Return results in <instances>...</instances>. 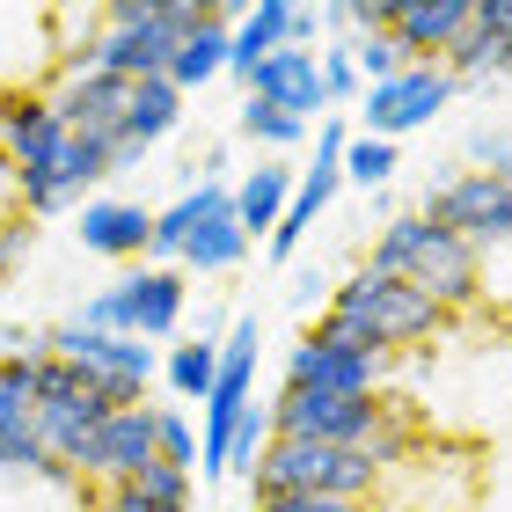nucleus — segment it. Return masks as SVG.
<instances>
[{
  "label": "nucleus",
  "mask_w": 512,
  "mask_h": 512,
  "mask_svg": "<svg viewBox=\"0 0 512 512\" xmlns=\"http://www.w3.org/2000/svg\"><path fill=\"white\" fill-rule=\"evenodd\" d=\"M388 374L395 359L359 344L352 330L315 315V330L286 352V388H315V395H388Z\"/></svg>",
  "instance_id": "5"
},
{
  "label": "nucleus",
  "mask_w": 512,
  "mask_h": 512,
  "mask_svg": "<svg viewBox=\"0 0 512 512\" xmlns=\"http://www.w3.org/2000/svg\"><path fill=\"white\" fill-rule=\"evenodd\" d=\"M454 88H461V81L447 74V66H403V74H395V81L366 88L352 118H359V132H366V139H388V147H395V139H403V132L432 125L439 110L454 103Z\"/></svg>",
  "instance_id": "9"
},
{
  "label": "nucleus",
  "mask_w": 512,
  "mask_h": 512,
  "mask_svg": "<svg viewBox=\"0 0 512 512\" xmlns=\"http://www.w3.org/2000/svg\"><path fill=\"white\" fill-rule=\"evenodd\" d=\"M469 161L483 176H505L512 183V132H498V125H483L476 139H469Z\"/></svg>",
  "instance_id": "30"
},
{
  "label": "nucleus",
  "mask_w": 512,
  "mask_h": 512,
  "mask_svg": "<svg viewBox=\"0 0 512 512\" xmlns=\"http://www.w3.org/2000/svg\"><path fill=\"white\" fill-rule=\"evenodd\" d=\"M322 30H330V22H322V8H293V52H315V44H322Z\"/></svg>",
  "instance_id": "33"
},
{
  "label": "nucleus",
  "mask_w": 512,
  "mask_h": 512,
  "mask_svg": "<svg viewBox=\"0 0 512 512\" xmlns=\"http://www.w3.org/2000/svg\"><path fill=\"white\" fill-rule=\"evenodd\" d=\"M476 264H483V308L512 315V235L491 242V249H476Z\"/></svg>",
  "instance_id": "28"
},
{
  "label": "nucleus",
  "mask_w": 512,
  "mask_h": 512,
  "mask_svg": "<svg viewBox=\"0 0 512 512\" xmlns=\"http://www.w3.org/2000/svg\"><path fill=\"white\" fill-rule=\"evenodd\" d=\"M249 96L256 103H278V110H293L300 125H322L330 118V88H322V52H278L271 66H256V81H249Z\"/></svg>",
  "instance_id": "14"
},
{
  "label": "nucleus",
  "mask_w": 512,
  "mask_h": 512,
  "mask_svg": "<svg viewBox=\"0 0 512 512\" xmlns=\"http://www.w3.org/2000/svg\"><path fill=\"white\" fill-rule=\"evenodd\" d=\"M366 271L403 278V286L432 293L447 315L483 308V264H476V249L461 242V235H447V227H432L425 213H388L381 235H374V249H366Z\"/></svg>",
  "instance_id": "1"
},
{
  "label": "nucleus",
  "mask_w": 512,
  "mask_h": 512,
  "mask_svg": "<svg viewBox=\"0 0 512 512\" xmlns=\"http://www.w3.org/2000/svg\"><path fill=\"white\" fill-rule=\"evenodd\" d=\"M74 242L88 256H118V264H139L154 242V213L139 198H88L81 220H74Z\"/></svg>",
  "instance_id": "15"
},
{
  "label": "nucleus",
  "mask_w": 512,
  "mask_h": 512,
  "mask_svg": "<svg viewBox=\"0 0 512 512\" xmlns=\"http://www.w3.org/2000/svg\"><path fill=\"white\" fill-rule=\"evenodd\" d=\"M264 447H271V403H256V395H249V410L235 417V439H227V476L249 483V469L264 461Z\"/></svg>",
  "instance_id": "24"
},
{
  "label": "nucleus",
  "mask_w": 512,
  "mask_h": 512,
  "mask_svg": "<svg viewBox=\"0 0 512 512\" xmlns=\"http://www.w3.org/2000/svg\"><path fill=\"white\" fill-rule=\"evenodd\" d=\"M395 176V147L388 139H366V132H352V147H344V183H388Z\"/></svg>",
  "instance_id": "27"
},
{
  "label": "nucleus",
  "mask_w": 512,
  "mask_h": 512,
  "mask_svg": "<svg viewBox=\"0 0 512 512\" xmlns=\"http://www.w3.org/2000/svg\"><path fill=\"white\" fill-rule=\"evenodd\" d=\"M322 322H337V330H352L359 344H374V352H417V344L447 337V308H439L432 293L403 286V278H381V271H352L344 286L330 293V308H322Z\"/></svg>",
  "instance_id": "2"
},
{
  "label": "nucleus",
  "mask_w": 512,
  "mask_h": 512,
  "mask_svg": "<svg viewBox=\"0 0 512 512\" xmlns=\"http://www.w3.org/2000/svg\"><path fill=\"white\" fill-rule=\"evenodd\" d=\"M425 220L461 235L469 249H491L512 235V183L505 176H483V169H461L447 183H432L425 191Z\"/></svg>",
  "instance_id": "8"
},
{
  "label": "nucleus",
  "mask_w": 512,
  "mask_h": 512,
  "mask_svg": "<svg viewBox=\"0 0 512 512\" xmlns=\"http://www.w3.org/2000/svg\"><path fill=\"white\" fill-rule=\"evenodd\" d=\"M154 461L198 476V425H191V410H183V403H154Z\"/></svg>",
  "instance_id": "22"
},
{
  "label": "nucleus",
  "mask_w": 512,
  "mask_h": 512,
  "mask_svg": "<svg viewBox=\"0 0 512 512\" xmlns=\"http://www.w3.org/2000/svg\"><path fill=\"white\" fill-rule=\"evenodd\" d=\"M183 308H191V278L169 271V264H132L118 271L103 293H88L81 300V330H110V337H139V344H154V337H176V322Z\"/></svg>",
  "instance_id": "4"
},
{
  "label": "nucleus",
  "mask_w": 512,
  "mask_h": 512,
  "mask_svg": "<svg viewBox=\"0 0 512 512\" xmlns=\"http://www.w3.org/2000/svg\"><path fill=\"white\" fill-rule=\"evenodd\" d=\"M96 512H161V505H147V498H132L125 483H118V491H103V498H96Z\"/></svg>",
  "instance_id": "36"
},
{
  "label": "nucleus",
  "mask_w": 512,
  "mask_h": 512,
  "mask_svg": "<svg viewBox=\"0 0 512 512\" xmlns=\"http://www.w3.org/2000/svg\"><path fill=\"white\" fill-rule=\"evenodd\" d=\"M469 15H476V0H388V37L403 44L410 66H447Z\"/></svg>",
  "instance_id": "12"
},
{
  "label": "nucleus",
  "mask_w": 512,
  "mask_h": 512,
  "mask_svg": "<svg viewBox=\"0 0 512 512\" xmlns=\"http://www.w3.org/2000/svg\"><path fill=\"white\" fill-rule=\"evenodd\" d=\"M161 374H169V388L183 395V403H205V395H213V381H220V344H205V337H191V344H169Z\"/></svg>",
  "instance_id": "21"
},
{
  "label": "nucleus",
  "mask_w": 512,
  "mask_h": 512,
  "mask_svg": "<svg viewBox=\"0 0 512 512\" xmlns=\"http://www.w3.org/2000/svg\"><path fill=\"white\" fill-rule=\"evenodd\" d=\"M395 417L388 395H315V388H278L271 439H322V447H374V432Z\"/></svg>",
  "instance_id": "7"
},
{
  "label": "nucleus",
  "mask_w": 512,
  "mask_h": 512,
  "mask_svg": "<svg viewBox=\"0 0 512 512\" xmlns=\"http://www.w3.org/2000/svg\"><path fill=\"white\" fill-rule=\"evenodd\" d=\"M322 88H330V103H359V96H366L359 66H352V52H344V37L322 52Z\"/></svg>",
  "instance_id": "29"
},
{
  "label": "nucleus",
  "mask_w": 512,
  "mask_h": 512,
  "mask_svg": "<svg viewBox=\"0 0 512 512\" xmlns=\"http://www.w3.org/2000/svg\"><path fill=\"white\" fill-rule=\"evenodd\" d=\"M344 52H352V66H359V81L366 88H381V81H395V74H403V44H395L388 30H374V37H344Z\"/></svg>",
  "instance_id": "26"
},
{
  "label": "nucleus",
  "mask_w": 512,
  "mask_h": 512,
  "mask_svg": "<svg viewBox=\"0 0 512 512\" xmlns=\"http://www.w3.org/2000/svg\"><path fill=\"white\" fill-rule=\"evenodd\" d=\"M293 191H300V176L286 169V161H256V169L235 183V213H242V235L256 242V235H278V220H286V205H293Z\"/></svg>",
  "instance_id": "20"
},
{
  "label": "nucleus",
  "mask_w": 512,
  "mask_h": 512,
  "mask_svg": "<svg viewBox=\"0 0 512 512\" xmlns=\"http://www.w3.org/2000/svg\"><path fill=\"white\" fill-rule=\"evenodd\" d=\"M242 256H249V235H242L235 191H227V198L213 205V213L198 220V235L183 242V264H176V271H183V278H191V271H198V278H220V271H235Z\"/></svg>",
  "instance_id": "18"
},
{
  "label": "nucleus",
  "mask_w": 512,
  "mask_h": 512,
  "mask_svg": "<svg viewBox=\"0 0 512 512\" xmlns=\"http://www.w3.org/2000/svg\"><path fill=\"white\" fill-rule=\"evenodd\" d=\"M132 498H147L161 512H191V469H169V461H147L132 483H125Z\"/></svg>",
  "instance_id": "25"
},
{
  "label": "nucleus",
  "mask_w": 512,
  "mask_h": 512,
  "mask_svg": "<svg viewBox=\"0 0 512 512\" xmlns=\"http://www.w3.org/2000/svg\"><path fill=\"white\" fill-rule=\"evenodd\" d=\"M30 242H37V220H30V213H15L8 227H0V271H15L22 256H30Z\"/></svg>",
  "instance_id": "31"
},
{
  "label": "nucleus",
  "mask_w": 512,
  "mask_h": 512,
  "mask_svg": "<svg viewBox=\"0 0 512 512\" xmlns=\"http://www.w3.org/2000/svg\"><path fill=\"white\" fill-rule=\"evenodd\" d=\"M381 461L366 447H322V439H271L264 461L249 469V505L256 498H352L374 505Z\"/></svg>",
  "instance_id": "3"
},
{
  "label": "nucleus",
  "mask_w": 512,
  "mask_h": 512,
  "mask_svg": "<svg viewBox=\"0 0 512 512\" xmlns=\"http://www.w3.org/2000/svg\"><path fill=\"white\" fill-rule=\"evenodd\" d=\"M52 81H59L52 8H15V0H0V96H44Z\"/></svg>",
  "instance_id": "10"
},
{
  "label": "nucleus",
  "mask_w": 512,
  "mask_h": 512,
  "mask_svg": "<svg viewBox=\"0 0 512 512\" xmlns=\"http://www.w3.org/2000/svg\"><path fill=\"white\" fill-rule=\"evenodd\" d=\"M147 461H154V403H139V410H110L103 425L88 432V447L74 454V476L96 483V491H118Z\"/></svg>",
  "instance_id": "11"
},
{
  "label": "nucleus",
  "mask_w": 512,
  "mask_h": 512,
  "mask_svg": "<svg viewBox=\"0 0 512 512\" xmlns=\"http://www.w3.org/2000/svg\"><path fill=\"white\" fill-rule=\"evenodd\" d=\"M286 37H293V0H256L249 22L235 30V44H227V74L249 88L256 66H271L278 52H286Z\"/></svg>",
  "instance_id": "19"
},
{
  "label": "nucleus",
  "mask_w": 512,
  "mask_h": 512,
  "mask_svg": "<svg viewBox=\"0 0 512 512\" xmlns=\"http://www.w3.org/2000/svg\"><path fill=\"white\" fill-rule=\"evenodd\" d=\"M132 88L139 81H118V74H59L44 96H52V110L66 118V132H81V139H118L125 125V110H132Z\"/></svg>",
  "instance_id": "13"
},
{
  "label": "nucleus",
  "mask_w": 512,
  "mask_h": 512,
  "mask_svg": "<svg viewBox=\"0 0 512 512\" xmlns=\"http://www.w3.org/2000/svg\"><path fill=\"white\" fill-rule=\"evenodd\" d=\"M66 118L52 110V96H0V154L15 169H44L59 147H66Z\"/></svg>",
  "instance_id": "17"
},
{
  "label": "nucleus",
  "mask_w": 512,
  "mask_h": 512,
  "mask_svg": "<svg viewBox=\"0 0 512 512\" xmlns=\"http://www.w3.org/2000/svg\"><path fill=\"white\" fill-rule=\"evenodd\" d=\"M242 139H256V147H300V139H308V125L293 118V110H278V103H256V96H242Z\"/></svg>",
  "instance_id": "23"
},
{
  "label": "nucleus",
  "mask_w": 512,
  "mask_h": 512,
  "mask_svg": "<svg viewBox=\"0 0 512 512\" xmlns=\"http://www.w3.org/2000/svg\"><path fill=\"white\" fill-rule=\"evenodd\" d=\"M52 352L66 366H81V381L103 395L110 410H139L147 403V381L161 374V359H154V344H139V337H110V330H81V322H59L52 337Z\"/></svg>",
  "instance_id": "6"
},
{
  "label": "nucleus",
  "mask_w": 512,
  "mask_h": 512,
  "mask_svg": "<svg viewBox=\"0 0 512 512\" xmlns=\"http://www.w3.org/2000/svg\"><path fill=\"white\" fill-rule=\"evenodd\" d=\"M0 293H8V271H0Z\"/></svg>",
  "instance_id": "37"
},
{
  "label": "nucleus",
  "mask_w": 512,
  "mask_h": 512,
  "mask_svg": "<svg viewBox=\"0 0 512 512\" xmlns=\"http://www.w3.org/2000/svg\"><path fill=\"white\" fill-rule=\"evenodd\" d=\"M249 512H374V505H352V498H256Z\"/></svg>",
  "instance_id": "32"
},
{
  "label": "nucleus",
  "mask_w": 512,
  "mask_h": 512,
  "mask_svg": "<svg viewBox=\"0 0 512 512\" xmlns=\"http://www.w3.org/2000/svg\"><path fill=\"white\" fill-rule=\"evenodd\" d=\"M15 213H22V198H15V161L0 154V227H8Z\"/></svg>",
  "instance_id": "35"
},
{
  "label": "nucleus",
  "mask_w": 512,
  "mask_h": 512,
  "mask_svg": "<svg viewBox=\"0 0 512 512\" xmlns=\"http://www.w3.org/2000/svg\"><path fill=\"white\" fill-rule=\"evenodd\" d=\"M293 308H330V278H293Z\"/></svg>",
  "instance_id": "34"
},
{
  "label": "nucleus",
  "mask_w": 512,
  "mask_h": 512,
  "mask_svg": "<svg viewBox=\"0 0 512 512\" xmlns=\"http://www.w3.org/2000/svg\"><path fill=\"white\" fill-rule=\"evenodd\" d=\"M176 125H183V88H176V81H139L125 125H118V139H110V169H118V176L139 169V154L161 147Z\"/></svg>",
  "instance_id": "16"
}]
</instances>
